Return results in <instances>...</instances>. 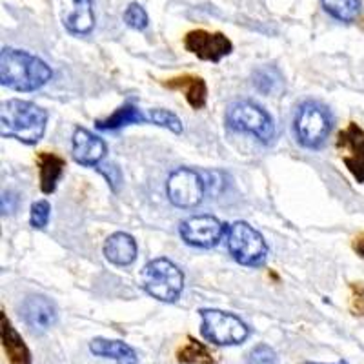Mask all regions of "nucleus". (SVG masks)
<instances>
[{
    "label": "nucleus",
    "instance_id": "cd10ccee",
    "mask_svg": "<svg viewBox=\"0 0 364 364\" xmlns=\"http://www.w3.org/2000/svg\"><path fill=\"white\" fill-rule=\"evenodd\" d=\"M268 73V70H259L253 75V82H255V86L261 91H264V93H269L272 87L275 86V77H269Z\"/></svg>",
    "mask_w": 364,
    "mask_h": 364
},
{
    "label": "nucleus",
    "instance_id": "c756f323",
    "mask_svg": "<svg viewBox=\"0 0 364 364\" xmlns=\"http://www.w3.org/2000/svg\"><path fill=\"white\" fill-rule=\"evenodd\" d=\"M304 364H326V363H314V360H306ZM336 364H348V363L346 360H339V363H336Z\"/></svg>",
    "mask_w": 364,
    "mask_h": 364
},
{
    "label": "nucleus",
    "instance_id": "c85d7f7f",
    "mask_svg": "<svg viewBox=\"0 0 364 364\" xmlns=\"http://www.w3.org/2000/svg\"><path fill=\"white\" fill-rule=\"evenodd\" d=\"M353 250H355L360 257H364V233H360V235L353 240Z\"/></svg>",
    "mask_w": 364,
    "mask_h": 364
},
{
    "label": "nucleus",
    "instance_id": "1a4fd4ad",
    "mask_svg": "<svg viewBox=\"0 0 364 364\" xmlns=\"http://www.w3.org/2000/svg\"><path fill=\"white\" fill-rule=\"evenodd\" d=\"M182 240L195 248H213L228 233V224L213 215H191L178 226Z\"/></svg>",
    "mask_w": 364,
    "mask_h": 364
},
{
    "label": "nucleus",
    "instance_id": "f03ea898",
    "mask_svg": "<svg viewBox=\"0 0 364 364\" xmlns=\"http://www.w3.org/2000/svg\"><path fill=\"white\" fill-rule=\"evenodd\" d=\"M53 70L24 50L4 48L0 53V82L15 91H37L50 82Z\"/></svg>",
    "mask_w": 364,
    "mask_h": 364
},
{
    "label": "nucleus",
    "instance_id": "f3484780",
    "mask_svg": "<svg viewBox=\"0 0 364 364\" xmlns=\"http://www.w3.org/2000/svg\"><path fill=\"white\" fill-rule=\"evenodd\" d=\"M90 352L97 357L117 360L119 364H139L135 350L132 346H128L126 343H122V341L97 337V339H93L90 343Z\"/></svg>",
    "mask_w": 364,
    "mask_h": 364
},
{
    "label": "nucleus",
    "instance_id": "aec40b11",
    "mask_svg": "<svg viewBox=\"0 0 364 364\" xmlns=\"http://www.w3.org/2000/svg\"><path fill=\"white\" fill-rule=\"evenodd\" d=\"M75 8L64 17V26L73 35H87L95 28V13L91 0H73Z\"/></svg>",
    "mask_w": 364,
    "mask_h": 364
},
{
    "label": "nucleus",
    "instance_id": "f257e3e1",
    "mask_svg": "<svg viewBox=\"0 0 364 364\" xmlns=\"http://www.w3.org/2000/svg\"><path fill=\"white\" fill-rule=\"evenodd\" d=\"M48 124V112L35 102L11 99L0 106V135L22 144L35 146L42 141Z\"/></svg>",
    "mask_w": 364,
    "mask_h": 364
},
{
    "label": "nucleus",
    "instance_id": "412c9836",
    "mask_svg": "<svg viewBox=\"0 0 364 364\" xmlns=\"http://www.w3.org/2000/svg\"><path fill=\"white\" fill-rule=\"evenodd\" d=\"M321 4L328 15L346 24L355 21L363 8L360 0H321Z\"/></svg>",
    "mask_w": 364,
    "mask_h": 364
},
{
    "label": "nucleus",
    "instance_id": "39448f33",
    "mask_svg": "<svg viewBox=\"0 0 364 364\" xmlns=\"http://www.w3.org/2000/svg\"><path fill=\"white\" fill-rule=\"evenodd\" d=\"M200 333L215 346H239L250 337V326L240 317L223 310H200Z\"/></svg>",
    "mask_w": 364,
    "mask_h": 364
},
{
    "label": "nucleus",
    "instance_id": "0eeeda50",
    "mask_svg": "<svg viewBox=\"0 0 364 364\" xmlns=\"http://www.w3.org/2000/svg\"><path fill=\"white\" fill-rule=\"evenodd\" d=\"M226 239L228 250L239 264L259 268L266 262L268 245H266L264 237L257 232L252 224L245 223V220H237V223L230 224Z\"/></svg>",
    "mask_w": 364,
    "mask_h": 364
},
{
    "label": "nucleus",
    "instance_id": "6ab92c4d",
    "mask_svg": "<svg viewBox=\"0 0 364 364\" xmlns=\"http://www.w3.org/2000/svg\"><path fill=\"white\" fill-rule=\"evenodd\" d=\"M38 178H41V191L51 195L57 190L58 181L63 178L66 162L55 154H38Z\"/></svg>",
    "mask_w": 364,
    "mask_h": 364
},
{
    "label": "nucleus",
    "instance_id": "bb28decb",
    "mask_svg": "<svg viewBox=\"0 0 364 364\" xmlns=\"http://www.w3.org/2000/svg\"><path fill=\"white\" fill-rule=\"evenodd\" d=\"M248 364H279L277 353L268 344H259L250 352Z\"/></svg>",
    "mask_w": 364,
    "mask_h": 364
},
{
    "label": "nucleus",
    "instance_id": "f8f14e48",
    "mask_svg": "<svg viewBox=\"0 0 364 364\" xmlns=\"http://www.w3.org/2000/svg\"><path fill=\"white\" fill-rule=\"evenodd\" d=\"M108 154V146L100 136L84 128H75L71 136V155L80 166H99Z\"/></svg>",
    "mask_w": 364,
    "mask_h": 364
},
{
    "label": "nucleus",
    "instance_id": "9d476101",
    "mask_svg": "<svg viewBox=\"0 0 364 364\" xmlns=\"http://www.w3.org/2000/svg\"><path fill=\"white\" fill-rule=\"evenodd\" d=\"M184 46L190 53L206 63H220L233 51L232 41L224 33H211L206 29H193L184 37Z\"/></svg>",
    "mask_w": 364,
    "mask_h": 364
},
{
    "label": "nucleus",
    "instance_id": "b1692460",
    "mask_svg": "<svg viewBox=\"0 0 364 364\" xmlns=\"http://www.w3.org/2000/svg\"><path fill=\"white\" fill-rule=\"evenodd\" d=\"M124 22L132 29L142 31V29L148 28L149 17H148V13H146V9L142 8L139 2H132L124 11Z\"/></svg>",
    "mask_w": 364,
    "mask_h": 364
},
{
    "label": "nucleus",
    "instance_id": "393cba45",
    "mask_svg": "<svg viewBox=\"0 0 364 364\" xmlns=\"http://www.w3.org/2000/svg\"><path fill=\"white\" fill-rule=\"evenodd\" d=\"M51 215V204L46 199L37 200L31 206V211H29V226L35 228V230H44L50 223Z\"/></svg>",
    "mask_w": 364,
    "mask_h": 364
},
{
    "label": "nucleus",
    "instance_id": "20e7f679",
    "mask_svg": "<svg viewBox=\"0 0 364 364\" xmlns=\"http://www.w3.org/2000/svg\"><path fill=\"white\" fill-rule=\"evenodd\" d=\"M142 288L161 302H175L184 290V273L166 257L149 261L142 268Z\"/></svg>",
    "mask_w": 364,
    "mask_h": 364
},
{
    "label": "nucleus",
    "instance_id": "2eb2a0df",
    "mask_svg": "<svg viewBox=\"0 0 364 364\" xmlns=\"http://www.w3.org/2000/svg\"><path fill=\"white\" fill-rule=\"evenodd\" d=\"M164 86L168 90L182 91L184 97H186V102L193 109H203L206 106L208 86L204 79H200L197 75H181V77H175V79L164 80Z\"/></svg>",
    "mask_w": 364,
    "mask_h": 364
},
{
    "label": "nucleus",
    "instance_id": "4be33fe9",
    "mask_svg": "<svg viewBox=\"0 0 364 364\" xmlns=\"http://www.w3.org/2000/svg\"><path fill=\"white\" fill-rule=\"evenodd\" d=\"M177 359L182 364H217L213 355L208 352V348L191 337L184 343V346L178 348Z\"/></svg>",
    "mask_w": 364,
    "mask_h": 364
},
{
    "label": "nucleus",
    "instance_id": "5701e85b",
    "mask_svg": "<svg viewBox=\"0 0 364 364\" xmlns=\"http://www.w3.org/2000/svg\"><path fill=\"white\" fill-rule=\"evenodd\" d=\"M148 120L149 124H155V126H161V128H166L168 132L171 133H177L181 135L182 133V122L173 112L170 109H149L148 112Z\"/></svg>",
    "mask_w": 364,
    "mask_h": 364
},
{
    "label": "nucleus",
    "instance_id": "6e6552de",
    "mask_svg": "<svg viewBox=\"0 0 364 364\" xmlns=\"http://www.w3.org/2000/svg\"><path fill=\"white\" fill-rule=\"evenodd\" d=\"M166 193L173 206L182 210L197 208L206 195V182L199 171L191 168H177L166 182Z\"/></svg>",
    "mask_w": 364,
    "mask_h": 364
},
{
    "label": "nucleus",
    "instance_id": "9b49d317",
    "mask_svg": "<svg viewBox=\"0 0 364 364\" xmlns=\"http://www.w3.org/2000/svg\"><path fill=\"white\" fill-rule=\"evenodd\" d=\"M337 148L343 151V161L348 171L357 182L364 184V129H360L355 122H350V126L339 133Z\"/></svg>",
    "mask_w": 364,
    "mask_h": 364
},
{
    "label": "nucleus",
    "instance_id": "dca6fc26",
    "mask_svg": "<svg viewBox=\"0 0 364 364\" xmlns=\"http://www.w3.org/2000/svg\"><path fill=\"white\" fill-rule=\"evenodd\" d=\"M0 333H2V346H4L9 364H31L29 348L26 346L21 333L11 326L6 314H2V330H0Z\"/></svg>",
    "mask_w": 364,
    "mask_h": 364
},
{
    "label": "nucleus",
    "instance_id": "a878e982",
    "mask_svg": "<svg viewBox=\"0 0 364 364\" xmlns=\"http://www.w3.org/2000/svg\"><path fill=\"white\" fill-rule=\"evenodd\" d=\"M97 171L106 178V182H108V186L112 188L113 193L120 191V188H122V173H120L119 166L109 164V162H100L97 166Z\"/></svg>",
    "mask_w": 364,
    "mask_h": 364
},
{
    "label": "nucleus",
    "instance_id": "a211bd4d",
    "mask_svg": "<svg viewBox=\"0 0 364 364\" xmlns=\"http://www.w3.org/2000/svg\"><path fill=\"white\" fill-rule=\"evenodd\" d=\"M144 122H149L148 113H142L133 102H126L124 106H120L109 117L97 120L95 124L97 129H100V132H115V129H122L126 126L144 124Z\"/></svg>",
    "mask_w": 364,
    "mask_h": 364
},
{
    "label": "nucleus",
    "instance_id": "ddd939ff",
    "mask_svg": "<svg viewBox=\"0 0 364 364\" xmlns=\"http://www.w3.org/2000/svg\"><path fill=\"white\" fill-rule=\"evenodd\" d=\"M21 317L31 330L41 333L55 324L57 308L51 299L44 295H31V297H26L21 304Z\"/></svg>",
    "mask_w": 364,
    "mask_h": 364
},
{
    "label": "nucleus",
    "instance_id": "4468645a",
    "mask_svg": "<svg viewBox=\"0 0 364 364\" xmlns=\"http://www.w3.org/2000/svg\"><path fill=\"white\" fill-rule=\"evenodd\" d=\"M104 257L115 266H129L136 259V242L129 233L117 232L104 242Z\"/></svg>",
    "mask_w": 364,
    "mask_h": 364
},
{
    "label": "nucleus",
    "instance_id": "423d86ee",
    "mask_svg": "<svg viewBox=\"0 0 364 364\" xmlns=\"http://www.w3.org/2000/svg\"><path fill=\"white\" fill-rule=\"evenodd\" d=\"M228 129L239 133H252L264 144L275 139V124L269 113L252 100H237L226 112Z\"/></svg>",
    "mask_w": 364,
    "mask_h": 364
},
{
    "label": "nucleus",
    "instance_id": "7ed1b4c3",
    "mask_svg": "<svg viewBox=\"0 0 364 364\" xmlns=\"http://www.w3.org/2000/svg\"><path fill=\"white\" fill-rule=\"evenodd\" d=\"M333 129V115L328 106L317 100H306L294 117V133L302 148L317 149L326 142Z\"/></svg>",
    "mask_w": 364,
    "mask_h": 364
}]
</instances>
